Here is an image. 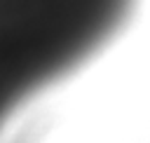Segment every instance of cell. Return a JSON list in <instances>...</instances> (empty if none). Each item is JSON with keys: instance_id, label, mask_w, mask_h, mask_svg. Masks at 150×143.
<instances>
[{"instance_id": "1", "label": "cell", "mask_w": 150, "mask_h": 143, "mask_svg": "<svg viewBox=\"0 0 150 143\" xmlns=\"http://www.w3.org/2000/svg\"><path fill=\"white\" fill-rule=\"evenodd\" d=\"M141 0H0V141L19 113L129 26Z\"/></svg>"}]
</instances>
